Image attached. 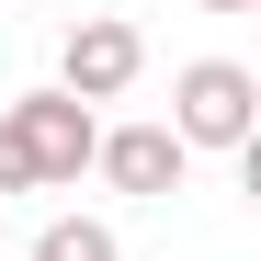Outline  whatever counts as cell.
I'll list each match as a JSON object with an SVG mask.
<instances>
[{
  "label": "cell",
  "instance_id": "6da1fadb",
  "mask_svg": "<svg viewBox=\"0 0 261 261\" xmlns=\"http://www.w3.org/2000/svg\"><path fill=\"white\" fill-rule=\"evenodd\" d=\"M170 137H182V159L193 148H239L250 159V137H261V80L239 57H193L182 80H170Z\"/></svg>",
  "mask_w": 261,
  "mask_h": 261
},
{
  "label": "cell",
  "instance_id": "7a4b0ae2",
  "mask_svg": "<svg viewBox=\"0 0 261 261\" xmlns=\"http://www.w3.org/2000/svg\"><path fill=\"white\" fill-rule=\"evenodd\" d=\"M137 68H148V34L91 12V23H68V46H57V91L68 102H114V91H137Z\"/></svg>",
  "mask_w": 261,
  "mask_h": 261
},
{
  "label": "cell",
  "instance_id": "3957f363",
  "mask_svg": "<svg viewBox=\"0 0 261 261\" xmlns=\"http://www.w3.org/2000/svg\"><path fill=\"white\" fill-rule=\"evenodd\" d=\"M12 125H23V148H34V182H80V170H91V148H102L91 102H68V91H23Z\"/></svg>",
  "mask_w": 261,
  "mask_h": 261
},
{
  "label": "cell",
  "instance_id": "277c9868",
  "mask_svg": "<svg viewBox=\"0 0 261 261\" xmlns=\"http://www.w3.org/2000/svg\"><path fill=\"white\" fill-rule=\"evenodd\" d=\"M91 170L114 193H137V204H159V193H182V137H170V125H102V148H91Z\"/></svg>",
  "mask_w": 261,
  "mask_h": 261
},
{
  "label": "cell",
  "instance_id": "5b68a950",
  "mask_svg": "<svg viewBox=\"0 0 261 261\" xmlns=\"http://www.w3.org/2000/svg\"><path fill=\"white\" fill-rule=\"evenodd\" d=\"M34 261H125V250H114V227H102V216H57V227L34 239Z\"/></svg>",
  "mask_w": 261,
  "mask_h": 261
},
{
  "label": "cell",
  "instance_id": "8992f818",
  "mask_svg": "<svg viewBox=\"0 0 261 261\" xmlns=\"http://www.w3.org/2000/svg\"><path fill=\"white\" fill-rule=\"evenodd\" d=\"M12 193H46V182H34V148H23L12 102H0V204H12Z\"/></svg>",
  "mask_w": 261,
  "mask_h": 261
},
{
  "label": "cell",
  "instance_id": "52a82bcc",
  "mask_svg": "<svg viewBox=\"0 0 261 261\" xmlns=\"http://www.w3.org/2000/svg\"><path fill=\"white\" fill-rule=\"evenodd\" d=\"M204 12H250V0H204Z\"/></svg>",
  "mask_w": 261,
  "mask_h": 261
}]
</instances>
